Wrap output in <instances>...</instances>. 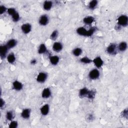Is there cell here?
<instances>
[{"instance_id": "obj_27", "label": "cell", "mask_w": 128, "mask_h": 128, "mask_svg": "<svg viewBox=\"0 0 128 128\" xmlns=\"http://www.w3.org/2000/svg\"><path fill=\"white\" fill-rule=\"evenodd\" d=\"M6 119L9 121H12L14 118V114L12 111H8L6 116Z\"/></svg>"}, {"instance_id": "obj_5", "label": "cell", "mask_w": 128, "mask_h": 128, "mask_svg": "<svg viewBox=\"0 0 128 128\" xmlns=\"http://www.w3.org/2000/svg\"><path fill=\"white\" fill-rule=\"evenodd\" d=\"M107 52L110 55H115L117 52V46L116 44H111L107 48Z\"/></svg>"}, {"instance_id": "obj_1", "label": "cell", "mask_w": 128, "mask_h": 128, "mask_svg": "<svg viewBox=\"0 0 128 128\" xmlns=\"http://www.w3.org/2000/svg\"><path fill=\"white\" fill-rule=\"evenodd\" d=\"M96 29L95 28H91L89 30H87L84 27H79L77 30V33L78 35L82 36L91 37L95 32Z\"/></svg>"}, {"instance_id": "obj_30", "label": "cell", "mask_w": 128, "mask_h": 128, "mask_svg": "<svg viewBox=\"0 0 128 128\" xmlns=\"http://www.w3.org/2000/svg\"><path fill=\"white\" fill-rule=\"evenodd\" d=\"M7 12L9 15H11L12 16H13L15 14H16L17 13L16 10L14 8H12L8 9L7 10Z\"/></svg>"}, {"instance_id": "obj_17", "label": "cell", "mask_w": 128, "mask_h": 128, "mask_svg": "<svg viewBox=\"0 0 128 128\" xmlns=\"http://www.w3.org/2000/svg\"><path fill=\"white\" fill-rule=\"evenodd\" d=\"M59 61H60V58L57 56H51L50 58V63L53 65H57V64L59 63Z\"/></svg>"}, {"instance_id": "obj_26", "label": "cell", "mask_w": 128, "mask_h": 128, "mask_svg": "<svg viewBox=\"0 0 128 128\" xmlns=\"http://www.w3.org/2000/svg\"><path fill=\"white\" fill-rule=\"evenodd\" d=\"M80 62L82 63L83 64H89L91 63H92L93 62V61L90 59V58H88V57H83L82 58L81 60H80Z\"/></svg>"}, {"instance_id": "obj_3", "label": "cell", "mask_w": 128, "mask_h": 128, "mask_svg": "<svg viewBox=\"0 0 128 128\" xmlns=\"http://www.w3.org/2000/svg\"><path fill=\"white\" fill-rule=\"evenodd\" d=\"M100 72L98 70L95 69L91 70L89 74V77L91 80H95L99 79L100 77Z\"/></svg>"}, {"instance_id": "obj_23", "label": "cell", "mask_w": 128, "mask_h": 128, "mask_svg": "<svg viewBox=\"0 0 128 128\" xmlns=\"http://www.w3.org/2000/svg\"><path fill=\"white\" fill-rule=\"evenodd\" d=\"M47 52V47L44 44L40 45L38 49V53L39 54H43Z\"/></svg>"}, {"instance_id": "obj_28", "label": "cell", "mask_w": 128, "mask_h": 128, "mask_svg": "<svg viewBox=\"0 0 128 128\" xmlns=\"http://www.w3.org/2000/svg\"><path fill=\"white\" fill-rule=\"evenodd\" d=\"M95 95H96V92L95 91H94L93 90L89 91L87 97L88 98H89V99H92L93 100L95 98Z\"/></svg>"}, {"instance_id": "obj_15", "label": "cell", "mask_w": 128, "mask_h": 128, "mask_svg": "<svg viewBox=\"0 0 128 128\" xmlns=\"http://www.w3.org/2000/svg\"><path fill=\"white\" fill-rule=\"evenodd\" d=\"M50 110V107L48 104L43 106L41 109V113L43 116H46L48 114Z\"/></svg>"}, {"instance_id": "obj_33", "label": "cell", "mask_w": 128, "mask_h": 128, "mask_svg": "<svg viewBox=\"0 0 128 128\" xmlns=\"http://www.w3.org/2000/svg\"><path fill=\"white\" fill-rule=\"evenodd\" d=\"M37 63V60L36 59H33L31 61V64L32 65H35Z\"/></svg>"}, {"instance_id": "obj_2", "label": "cell", "mask_w": 128, "mask_h": 128, "mask_svg": "<svg viewBox=\"0 0 128 128\" xmlns=\"http://www.w3.org/2000/svg\"><path fill=\"white\" fill-rule=\"evenodd\" d=\"M118 24L120 26L126 27L128 24V18L126 15H121L118 19Z\"/></svg>"}, {"instance_id": "obj_12", "label": "cell", "mask_w": 128, "mask_h": 128, "mask_svg": "<svg viewBox=\"0 0 128 128\" xmlns=\"http://www.w3.org/2000/svg\"><path fill=\"white\" fill-rule=\"evenodd\" d=\"M63 45L60 42H56L53 46V49L56 52H60L63 49Z\"/></svg>"}, {"instance_id": "obj_31", "label": "cell", "mask_w": 128, "mask_h": 128, "mask_svg": "<svg viewBox=\"0 0 128 128\" xmlns=\"http://www.w3.org/2000/svg\"><path fill=\"white\" fill-rule=\"evenodd\" d=\"M18 126V122L16 121H12L11 122L10 125H9V128H17Z\"/></svg>"}, {"instance_id": "obj_19", "label": "cell", "mask_w": 128, "mask_h": 128, "mask_svg": "<svg viewBox=\"0 0 128 128\" xmlns=\"http://www.w3.org/2000/svg\"><path fill=\"white\" fill-rule=\"evenodd\" d=\"M17 44V41L15 39H11L7 43V46L9 49H12L14 48Z\"/></svg>"}, {"instance_id": "obj_25", "label": "cell", "mask_w": 128, "mask_h": 128, "mask_svg": "<svg viewBox=\"0 0 128 128\" xmlns=\"http://www.w3.org/2000/svg\"><path fill=\"white\" fill-rule=\"evenodd\" d=\"M58 35H59L58 31L57 30H55L53 32V33L51 34V35L50 36V39L52 40L55 41L57 39V38L58 37Z\"/></svg>"}, {"instance_id": "obj_22", "label": "cell", "mask_w": 128, "mask_h": 128, "mask_svg": "<svg viewBox=\"0 0 128 128\" xmlns=\"http://www.w3.org/2000/svg\"><path fill=\"white\" fill-rule=\"evenodd\" d=\"M82 52H83V51L82 49L80 48H76L74 49L72 51V53L73 55L75 56V57L80 56L82 54Z\"/></svg>"}, {"instance_id": "obj_35", "label": "cell", "mask_w": 128, "mask_h": 128, "mask_svg": "<svg viewBox=\"0 0 128 128\" xmlns=\"http://www.w3.org/2000/svg\"><path fill=\"white\" fill-rule=\"evenodd\" d=\"M123 116H126V117H127V116H128V111H127V110H124V111L123 112Z\"/></svg>"}, {"instance_id": "obj_7", "label": "cell", "mask_w": 128, "mask_h": 128, "mask_svg": "<svg viewBox=\"0 0 128 128\" xmlns=\"http://www.w3.org/2000/svg\"><path fill=\"white\" fill-rule=\"evenodd\" d=\"M48 78V75L46 73L42 72L39 74L37 78V81L40 83H44Z\"/></svg>"}, {"instance_id": "obj_18", "label": "cell", "mask_w": 128, "mask_h": 128, "mask_svg": "<svg viewBox=\"0 0 128 128\" xmlns=\"http://www.w3.org/2000/svg\"><path fill=\"white\" fill-rule=\"evenodd\" d=\"M53 7V2L50 1H46L43 4V8L46 11L50 10Z\"/></svg>"}, {"instance_id": "obj_11", "label": "cell", "mask_w": 128, "mask_h": 128, "mask_svg": "<svg viewBox=\"0 0 128 128\" xmlns=\"http://www.w3.org/2000/svg\"><path fill=\"white\" fill-rule=\"evenodd\" d=\"M51 91L50 89L48 88L45 89L42 93V97L44 99H47L51 97Z\"/></svg>"}, {"instance_id": "obj_29", "label": "cell", "mask_w": 128, "mask_h": 128, "mask_svg": "<svg viewBox=\"0 0 128 128\" xmlns=\"http://www.w3.org/2000/svg\"><path fill=\"white\" fill-rule=\"evenodd\" d=\"M12 19H13V21L15 22H18L20 19V16L17 12L16 14H15L13 16H12Z\"/></svg>"}, {"instance_id": "obj_4", "label": "cell", "mask_w": 128, "mask_h": 128, "mask_svg": "<svg viewBox=\"0 0 128 128\" xmlns=\"http://www.w3.org/2000/svg\"><path fill=\"white\" fill-rule=\"evenodd\" d=\"M95 66L98 68H101L104 64V62L100 57H97L93 60Z\"/></svg>"}, {"instance_id": "obj_21", "label": "cell", "mask_w": 128, "mask_h": 128, "mask_svg": "<svg viewBox=\"0 0 128 128\" xmlns=\"http://www.w3.org/2000/svg\"><path fill=\"white\" fill-rule=\"evenodd\" d=\"M98 4V2L96 0H93L91 1L89 4V8L91 10H94L97 7Z\"/></svg>"}, {"instance_id": "obj_8", "label": "cell", "mask_w": 128, "mask_h": 128, "mask_svg": "<svg viewBox=\"0 0 128 128\" xmlns=\"http://www.w3.org/2000/svg\"><path fill=\"white\" fill-rule=\"evenodd\" d=\"M21 30L24 34H28L32 30V26L29 23L24 24L22 26Z\"/></svg>"}, {"instance_id": "obj_34", "label": "cell", "mask_w": 128, "mask_h": 128, "mask_svg": "<svg viewBox=\"0 0 128 128\" xmlns=\"http://www.w3.org/2000/svg\"><path fill=\"white\" fill-rule=\"evenodd\" d=\"M4 105H5V102H4V101L2 99H1V108H2Z\"/></svg>"}, {"instance_id": "obj_24", "label": "cell", "mask_w": 128, "mask_h": 128, "mask_svg": "<svg viewBox=\"0 0 128 128\" xmlns=\"http://www.w3.org/2000/svg\"><path fill=\"white\" fill-rule=\"evenodd\" d=\"M7 61L10 64H13L16 61V57L14 53L10 54L7 57Z\"/></svg>"}, {"instance_id": "obj_9", "label": "cell", "mask_w": 128, "mask_h": 128, "mask_svg": "<svg viewBox=\"0 0 128 128\" xmlns=\"http://www.w3.org/2000/svg\"><path fill=\"white\" fill-rule=\"evenodd\" d=\"M8 50L9 48L7 45H3L0 47V56L1 59H4L6 57Z\"/></svg>"}, {"instance_id": "obj_14", "label": "cell", "mask_w": 128, "mask_h": 128, "mask_svg": "<svg viewBox=\"0 0 128 128\" xmlns=\"http://www.w3.org/2000/svg\"><path fill=\"white\" fill-rule=\"evenodd\" d=\"M90 90H89L87 88H83L79 92V96L80 98L87 97L88 94Z\"/></svg>"}, {"instance_id": "obj_6", "label": "cell", "mask_w": 128, "mask_h": 128, "mask_svg": "<svg viewBox=\"0 0 128 128\" xmlns=\"http://www.w3.org/2000/svg\"><path fill=\"white\" fill-rule=\"evenodd\" d=\"M39 22L41 26H46L49 22V17L47 15H43L39 19Z\"/></svg>"}, {"instance_id": "obj_20", "label": "cell", "mask_w": 128, "mask_h": 128, "mask_svg": "<svg viewBox=\"0 0 128 128\" xmlns=\"http://www.w3.org/2000/svg\"><path fill=\"white\" fill-rule=\"evenodd\" d=\"M95 21V18L92 16H88L85 17L83 19V22L86 25H91Z\"/></svg>"}, {"instance_id": "obj_16", "label": "cell", "mask_w": 128, "mask_h": 128, "mask_svg": "<svg viewBox=\"0 0 128 128\" xmlns=\"http://www.w3.org/2000/svg\"><path fill=\"white\" fill-rule=\"evenodd\" d=\"M128 48L127 43L126 42H122L120 43L118 47V49L120 52H125Z\"/></svg>"}, {"instance_id": "obj_13", "label": "cell", "mask_w": 128, "mask_h": 128, "mask_svg": "<svg viewBox=\"0 0 128 128\" xmlns=\"http://www.w3.org/2000/svg\"><path fill=\"white\" fill-rule=\"evenodd\" d=\"M30 115L31 110L29 109H24L21 113V116L24 119H28L30 117Z\"/></svg>"}, {"instance_id": "obj_10", "label": "cell", "mask_w": 128, "mask_h": 128, "mask_svg": "<svg viewBox=\"0 0 128 128\" xmlns=\"http://www.w3.org/2000/svg\"><path fill=\"white\" fill-rule=\"evenodd\" d=\"M13 87L16 91H19L23 89V85L21 82L18 81H15L13 83Z\"/></svg>"}, {"instance_id": "obj_32", "label": "cell", "mask_w": 128, "mask_h": 128, "mask_svg": "<svg viewBox=\"0 0 128 128\" xmlns=\"http://www.w3.org/2000/svg\"><path fill=\"white\" fill-rule=\"evenodd\" d=\"M7 10V8L4 6H1V14H3Z\"/></svg>"}]
</instances>
